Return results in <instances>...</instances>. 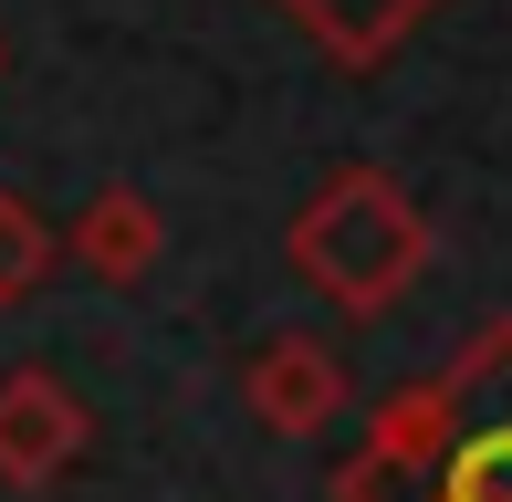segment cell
<instances>
[{
	"mask_svg": "<svg viewBox=\"0 0 512 502\" xmlns=\"http://www.w3.org/2000/svg\"><path fill=\"white\" fill-rule=\"evenodd\" d=\"M63 241H74V262L95 272V283L126 293V283H147V272H157V251H168V220H157V199H147V189H126V178H115V189H95V199L74 210V231H63Z\"/></svg>",
	"mask_w": 512,
	"mask_h": 502,
	"instance_id": "obj_6",
	"label": "cell"
},
{
	"mask_svg": "<svg viewBox=\"0 0 512 502\" xmlns=\"http://www.w3.org/2000/svg\"><path fill=\"white\" fill-rule=\"evenodd\" d=\"M0 74H11V42H0Z\"/></svg>",
	"mask_w": 512,
	"mask_h": 502,
	"instance_id": "obj_8",
	"label": "cell"
},
{
	"mask_svg": "<svg viewBox=\"0 0 512 502\" xmlns=\"http://www.w3.org/2000/svg\"><path fill=\"white\" fill-rule=\"evenodd\" d=\"M272 11H283L293 32L335 63V74H377V63L398 53V42L439 11V0H272Z\"/></svg>",
	"mask_w": 512,
	"mask_h": 502,
	"instance_id": "obj_5",
	"label": "cell"
},
{
	"mask_svg": "<svg viewBox=\"0 0 512 502\" xmlns=\"http://www.w3.org/2000/svg\"><path fill=\"white\" fill-rule=\"evenodd\" d=\"M293 272L324 293V304H345V314H387L398 293L429 272V210L398 189V178L377 168V157H345L335 178L293 210Z\"/></svg>",
	"mask_w": 512,
	"mask_h": 502,
	"instance_id": "obj_2",
	"label": "cell"
},
{
	"mask_svg": "<svg viewBox=\"0 0 512 502\" xmlns=\"http://www.w3.org/2000/svg\"><path fill=\"white\" fill-rule=\"evenodd\" d=\"M335 502H512V314L471 325L439 377L387 387Z\"/></svg>",
	"mask_w": 512,
	"mask_h": 502,
	"instance_id": "obj_1",
	"label": "cell"
},
{
	"mask_svg": "<svg viewBox=\"0 0 512 502\" xmlns=\"http://www.w3.org/2000/svg\"><path fill=\"white\" fill-rule=\"evenodd\" d=\"M345 356L324 346V335H262V346L241 356V408L272 429V440H314L324 419H345Z\"/></svg>",
	"mask_w": 512,
	"mask_h": 502,
	"instance_id": "obj_4",
	"label": "cell"
},
{
	"mask_svg": "<svg viewBox=\"0 0 512 502\" xmlns=\"http://www.w3.org/2000/svg\"><path fill=\"white\" fill-rule=\"evenodd\" d=\"M63 251H74V241H63L53 220L32 210V199H21V189H0V314H11V304H32V293L53 283V262H63Z\"/></svg>",
	"mask_w": 512,
	"mask_h": 502,
	"instance_id": "obj_7",
	"label": "cell"
},
{
	"mask_svg": "<svg viewBox=\"0 0 512 502\" xmlns=\"http://www.w3.org/2000/svg\"><path fill=\"white\" fill-rule=\"evenodd\" d=\"M84 440H95V419H84V398L53 367H11L0 377V482L11 492H53L63 471L84 461Z\"/></svg>",
	"mask_w": 512,
	"mask_h": 502,
	"instance_id": "obj_3",
	"label": "cell"
}]
</instances>
